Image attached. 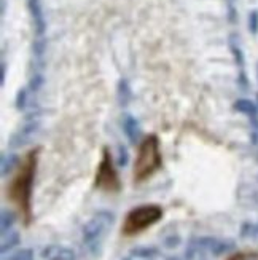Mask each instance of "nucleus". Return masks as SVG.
<instances>
[{"label": "nucleus", "mask_w": 258, "mask_h": 260, "mask_svg": "<svg viewBox=\"0 0 258 260\" xmlns=\"http://www.w3.org/2000/svg\"><path fill=\"white\" fill-rule=\"evenodd\" d=\"M230 51L233 54V59L234 62H236V66L239 67V69H244L245 66V54L239 45V37L236 36V34H231L230 36Z\"/></svg>", "instance_id": "4468645a"}, {"label": "nucleus", "mask_w": 258, "mask_h": 260, "mask_svg": "<svg viewBox=\"0 0 258 260\" xmlns=\"http://www.w3.org/2000/svg\"><path fill=\"white\" fill-rule=\"evenodd\" d=\"M227 18H228V22L230 24H236L238 22V10L234 5H228L227 8Z\"/></svg>", "instance_id": "cd10ccee"}, {"label": "nucleus", "mask_w": 258, "mask_h": 260, "mask_svg": "<svg viewBox=\"0 0 258 260\" xmlns=\"http://www.w3.org/2000/svg\"><path fill=\"white\" fill-rule=\"evenodd\" d=\"M121 128H123V131H125L129 144L136 145L140 141V138H142V129H140V125H139V120L136 117L126 114L125 117H123Z\"/></svg>", "instance_id": "9d476101"}, {"label": "nucleus", "mask_w": 258, "mask_h": 260, "mask_svg": "<svg viewBox=\"0 0 258 260\" xmlns=\"http://www.w3.org/2000/svg\"><path fill=\"white\" fill-rule=\"evenodd\" d=\"M27 8H29V13L32 16L37 37H43L45 32H47V19H45V15H43L42 2L40 0H27Z\"/></svg>", "instance_id": "1a4fd4ad"}, {"label": "nucleus", "mask_w": 258, "mask_h": 260, "mask_svg": "<svg viewBox=\"0 0 258 260\" xmlns=\"http://www.w3.org/2000/svg\"><path fill=\"white\" fill-rule=\"evenodd\" d=\"M247 29L252 36H258V10H252L247 16Z\"/></svg>", "instance_id": "5701e85b"}, {"label": "nucleus", "mask_w": 258, "mask_h": 260, "mask_svg": "<svg viewBox=\"0 0 258 260\" xmlns=\"http://www.w3.org/2000/svg\"><path fill=\"white\" fill-rule=\"evenodd\" d=\"M255 75H256V82H258V62H256V66H255Z\"/></svg>", "instance_id": "c9c22d12"}, {"label": "nucleus", "mask_w": 258, "mask_h": 260, "mask_svg": "<svg viewBox=\"0 0 258 260\" xmlns=\"http://www.w3.org/2000/svg\"><path fill=\"white\" fill-rule=\"evenodd\" d=\"M255 201L258 203V193H255Z\"/></svg>", "instance_id": "4c0bfd02"}, {"label": "nucleus", "mask_w": 258, "mask_h": 260, "mask_svg": "<svg viewBox=\"0 0 258 260\" xmlns=\"http://www.w3.org/2000/svg\"><path fill=\"white\" fill-rule=\"evenodd\" d=\"M4 260H33V251L26 247V249H18L13 254H10Z\"/></svg>", "instance_id": "4be33fe9"}, {"label": "nucleus", "mask_w": 258, "mask_h": 260, "mask_svg": "<svg viewBox=\"0 0 258 260\" xmlns=\"http://www.w3.org/2000/svg\"><path fill=\"white\" fill-rule=\"evenodd\" d=\"M129 163V152L125 145L118 147V156H117V166L120 168H126Z\"/></svg>", "instance_id": "b1692460"}, {"label": "nucleus", "mask_w": 258, "mask_h": 260, "mask_svg": "<svg viewBox=\"0 0 258 260\" xmlns=\"http://www.w3.org/2000/svg\"><path fill=\"white\" fill-rule=\"evenodd\" d=\"M39 129H40L39 112L32 110L29 115H26V121L22 123V126L10 136L8 147H10V149H21V147L27 145Z\"/></svg>", "instance_id": "0eeeda50"}, {"label": "nucleus", "mask_w": 258, "mask_h": 260, "mask_svg": "<svg viewBox=\"0 0 258 260\" xmlns=\"http://www.w3.org/2000/svg\"><path fill=\"white\" fill-rule=\"evenodd\" d=\"M117 98H118V104L121 107H128L132 99H134V93H132V88L129 85V82L126 78H120L118 85H117Z\"/></svg>", "instance_id": "9b49d317"}, {"label": "nucleus", "mask_w": 258, "mask_h": 260, "mask_svg": "<svg viewBox=\"0 0 258 260\" xmlns=\"http://www.w3.org/2000/svg\"><path fill=\"white\" fill-rule=\"evenodd\" d=\"M167 260H185V258H178V257H167Z\"/></svg>", "instance_id": "f704fd0d"}, {"label": "nucleus", "mask_w": 258, "mask_h": 260, "mask_svg": "<svg viewBox=\"0 0 258 260\" xmlns=\"http://www.w3.org/2000/svg\"><path fill=\"white\" fill-rule=\"evenodd\" d=\"M233 109L238 112V114H242L249 118H253V117H258V107H256V103L250 99H245V98H241L238 101H234L233 104Z\"/></svg>", "instance_id": "ddd939ff"}, {"label": "nucleus", "mask_w": 258, "mask_h": 260, "mask_svg": "<svg viewBox=\"0 0 258 260\" xmlns=\"http://www.w3.org/2000/svg\"><path fill=\"white\" fill-rule=\"evenodd\" d=\"M236 83H238L239 89H242V91H249V89H250V80H249V77H247V74H245L244 69H239Z\"/></svg>", "instance_id": "393cba45"}, {"label": "nucleus", "mask_w": 258, "mask_h": 260, "mask_svg": "<svg viewBox=\"0 0 258 260\" xmlns=\"http://www.w3.org/2000/svg\"><path fill=\"white\" fill-rule=\"evenodd\" d=\"M45 51H47V39L45 37H37L32 43V53L37 59H42Z\"/></svg>", "instance_id": "aec40b11"}, {"label": "nucleus", "mask_w": 258, "mask_h": 260, "mask_svg": "<svg viewBox=\"0 0 258 260\" xmlns=\"http://www.w3.org/2000/svg\"><path fill=\"white\" fill-rule=\"evenodd\" d=\"M16 222V214L10 209H2L0 212V230H2V235H7V232L11 230V227Z\"/></svg>", "instance_id": "dca6fc26"}, {"label": "nucleus", "mask_w": 258, "mask_h": 260, "mask_svg": "<svg viewBox=\"0 0 258 260\" xmlns=\"http://www.w3.org/2000/svg\"><path fill=\"white\" fill-rule=\"evenodd\" d=\"M255 101H256V107H258V91L255 93Z\"/></svg>", "instance_id": "e433bc0d"}, {"label": "nucleus", "mask_w": 258, "mask_h": 260, "mask_svg": "<svg viewBox=\"0 0 258 260\" xmlns=\"http://www.w3.org/2000/svg\"><path fill=\"white\" fill-rule=\"evenodd\" d=\"M43 260H77V252L62 244H48L42 251Z\"/></svg>", "instance_id": "6e6552de"}, {"label": "nucleus", "mask_w": 258, "mask_h": 260, "mask_svg": "<svg viewBox=\"0 0 258 260\" xmlns=\"http://www.w3.org/2000/svg\"><path fill=\"white\" fill-rule=\"evenodd\" d=\"M163 166L161 155V141L158 134H149L140 141L137 156L132 168V177L136 184H142L149 180L153 174H156Z\"/></svg>", "instance_id": "f03ea898"}, {"label": "nucleus", "mask_w": 258, "mask_h": 260, "mask_svg": "<svg viewBox=\"0 0 258 260\" xmlns=\"http://www.w3.org/2000/svg\"><path fill=\"white\" fill-rule=\"evenodd\" d=\"M5 77H7V62L2 61V64H0V85H5Z\"/></svg>", "instance_id": "c85d7f7f"}, {"label": "nucleus", "mask_w": 258, "mask_h": 260, "mask_svg": "<svg viewBox=\"0 0 258 260\" xmlns=\"http://www.w3.org/2000/svg\"><path fill=\"white\" fill-rule=\"evenodd\" d=\"M250 142H252L253 145L258 147V129H253V131L250 133Z\"/></svg>", "instance_id": "c756f323"}, {"label": "nucleus", "mask_w": 258, "mask_h": 260, "mask_svg": "<svg viewBox=\"0 0 258 260\" xmlns=\"http://www.w3.org/2000/svg\"><path fill=\"white\" fill-rule=\"evenodd\" d=\"M123 260H142V258H134V257H131V255H128L126 258H123Z\"/></svg>", "instance_id": "72a5a7b5"}, {"label": "nucleus", "mask_w": 258, "mask_h": 260, "mask_svg": "<svg viewBox=\"0 0 258 260\" xmlns=\"http://www.w3.org/2000/svg\"><path fill=\"white\" fill-rule=\"evenodd\" d=\"M43 85H45V77L40 72H37V74H33L30 77L27 88L30 89V93H39L40 89L43 88Z\"/></svg>", "instance_id": "412c9836"}, {"label": "nucleus", "mask_w": 258, "mask_h": 260, "mask_svg": "<svg viewBox=\"0 0 258 260\" xmlns=\"http://www.w3.org/2000/svg\"><path fill=\"white\" fill-rule=\"evenodd\" d=\"M21 243V235L18 232H11L7 235H4V240H2V247H0V252L2 255H7V252H10L13 247H16Z\"/></svg>", "instance_id": "f3484780"}, {"label": "nucleus", "mask_w": 258, "mask_h": 260, "mask_svg": "<svg viewBox=\"0 0 258 260\" xmlns=\"http://www.w3.org/2000/svg\"><path fill=\"white\" fill-rule=\"evenodd\" d=\"M115 214L112 211H97L82 229V240L93 255H99L107 233L115 223Z\"/></svg>", "instance_id": "7ed1b4c3"}, {"label": "nucleus", "mask_w": 258, "mask_h": 260, "mask_svg": "<svg viewBox=\"0 0 258 260\" xmlns=\"http://www.w3.org/2000/svg\"><path fill=\"white\" fill-rule=\"evenodd\" d=\"M236 249V243L233 240H220L215 236H198V238H192L187 244L185 249V260H193L198 254L209 252L215 257L230 254Z\"/></svg>", "instance_id": "423d86ee"}, {"label": "nucleus", "mask_w": 258, "mask_h": 260, "mask_svg": "<svg viewBox=\"0 0 258 260\" xmlns=\"http://www.w3.org/2000/svg\"><path fill=\"white\" fill-rule=\"evenodd\" d=\"M29 94H30V89L29 88H21V89H18L16 99H15V107L18 110H26V107L29 104Z\"/></svg>", "instance_id": "a211bd4d"}, {"label": "nucleus", "mask_w": 258, "mask_h": 260, "mask_svg": "<svg viewBox=\"0 0 258 260\" xmlns=\"http://www.w3.org/2000/svg\"><path fill=\"white\" fill-rule=\"evenodd\" d=\"M228 260H258V252H236Z\"/></svg>", "instance_id": "bb28decb"}, {"label": "nucleus", "mask_w": 258, "mask_h": 260, "mask_svg": "<svg viewBox=\"0 0 258 260\" xmlns=\"http://www.w3.org/2000/svg\"><path fill=\"white\" fill-rule=\"evenodd\" d=\"M161 252L158 247H153V246H137V247H132L129 251V255L134 258H142V260H153L155 257H158Z\"/></svg>", "instance_id": "2eb2a0df"}, {"label": "nucleus", "mask_w": 258, "mask_h": 260, "mask_svg": "<svg viewBox=\"0 0 258 260\" xmlns=\"http://www.w3.org/2000/svg\"><path fill=\"white\" fill-rule=\"evenodd\" d=\"M225 2H227V5H234L236 4V0H225Z\"/></svg>", "instance_id": "473e14b6"}, {"label": "nucleus", "mask_w": 258, "mask_h": 260, "mask_svg": "<svg viewBox=\"0 0 258 260\" xmlns=\"http://www.w3.org/2000/svg\"><path fill=\"white\" fill-rule=\"evenodd\" d=\"M239 236L241 238H256L258 236V225L252 223V222H244L241 225Z\"/></svg>", "instance_id": "6ab92c4d"}, {"label": "nucleus", "mask_w": 258, "mask_h": 260, "mask_svg": "<svg viewBox=\"0 0 258 260\" xmlns=\"http://www.w3.org/2000/svg\"><path fill=\"white\" fill-rule=\"evenodd\" d=\"M40 147H35L26 153L18 168L15 177L7 185V198L18 208L22 222L26 227L32 223L33 212H32V191H33V180H35L37 165H39Z\"/></svg>", "instance_id": "f257e3e1"}, {"label": "nucleus", "mask_w": 258, "mask_h": 260, "mask_svg": "<svg viewBox=\"0 0 258 260\" xmlns=\"http://www.w3.org/2000/svg\"><path fill=\"white\" fill-rule=\"evenodd\" d=\"M180 243H182V238L178 235H169L163 240V246L167 247V249H174V247H177Z\"/></svg>", "instance_id": "a878e982"}, {"label": "nucleus", "mask_w": 258, "mask_h": 260, "mask_svg": "<svg viewBox=\"0 0 258 260\" xmlns=\"http://www.w3.org/2000/svg\"><path fill=\"white\" fill-rule=\"evenodd\" d=\"M94 188L105 191V193H120L123 188V182L115 168L108 147L102 149V155H100V161L97 165L94 176Z\"/></svg>", "instance_id": "39448f33"}, {"label": "nucleus", "mask_w": 258, "mask_h": 260, "mask_svg": "<svg viewBox=\"0 0 258 260\" xmlns=\"http://www.w3.org/2000/svg\"><path fill=\"white\" fill-rule=\"evenodd\" d=\"M21 161L22 160L16 153H2V158H0V171H2V177L10 176L16 168H19Z\"/></svg>", "instance_id": "f8f14e48"}, {"label": "nucleus", "mask_w": 258, "mask_h": 260, "mask_svg": "<svg viewBox=\"0 0 258 260\" xmlns=\"http://www.w3.org/2000/svg\"><path fill=\"white\" fill-rule=\"evenodd\" d=\"M250 125H252V128H253V129H258V117L250 118Z\"/></svg>", "instance_id": "7c9ffc66"}, {"label": "nucleus", "mask_w": 258, "mask_h": 260, "mask_svg": "<svg viewBox=\"0 0 258 260\" xmlns=\"http://www.w3.org/2000/svg\"><path fill=\"white\" fill-rule=\"evenodd\" d=\"M0 2H2V11H0V13H2V16H4L5 10H7V0H0Z\"/></svg>", "instance_id": "2f4dec72"}, {"label": "nucleus", "mask_w": 258, "mask_h": 260, "mask_svg": "<svg viewBox=\"0 0 258 260\" xmlns=\"http://www.w3.org/2000/svg\"><path fill=\"white\" fill-rule=\"evenodd\" d=\"M164 216V211L160 205H140L132 208L121 225V233L125 236H136L145 230L153 227L155 223H158Z\"/></svg>", "instance_id": "20e7f679"}]
</instances>
